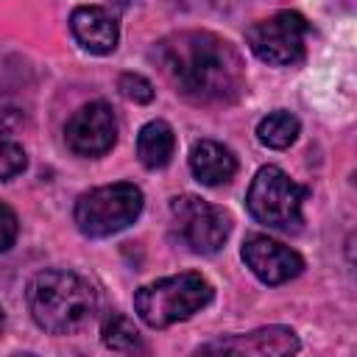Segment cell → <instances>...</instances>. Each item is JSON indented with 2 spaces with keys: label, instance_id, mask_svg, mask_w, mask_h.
Listing matches in <instances>:
<instances>
[{
  "label": "cell",
  "instance_id": "12",
  "mask_svg": "<svg viewBox=\"0 0 357 357\" xmlns=\"http://www.w3.org/2000/svg\"><path fill=\"white\" fill-rule=\"evenodd\" d=\"M190 170L201 184L220 187V184H229L234 178L237 159L226 145H220L215 139H201L190 151Z\"/></svg>",
  "mask_w": 357,
  "mask_h": 357
},
{
  "label": "cell",
  "instance_id": "15",
  "mask_svg": "<svg viewBox=\"0 0 357 357\" xmlns=\"http://www.w3.org/2000/svg\"><path fill=\"white\" fill-rule=\"evenodd\" d=\"M103 343H106V349L123 351V354L142 351V337H139L137 326L126 315H120V312H114L106 321V326H103Z\"/></svg>",
  "mask_w": 357,
  "mask_h": 357
},
{
  "label": "cell",
  "instance_id": "20",
  "mask_svg": "<svg viewBox=\"0 0 357 357\" xmlns=\"http://www.w3.org/2000/svg\"><path fill=\"white\" fill-rule=\"evenodd\" d=\"M3 321H6V315H3V307H0V329H3Z\"/></svg>",
  "mask_w": 357,
  "mask_h": 357
},
{
  "label": "cell",
  "instance_id": "1",
  "mask_svg": "<svg viewBox=\"0 0 357 357\" xmlns=\"http://www.w3.org/2000/svg\"><path fill=\"white\" fill-rule=\"evenodd\" d=\"M165 81L190 103L226 106L245 89V64L237 47L212 31H178L153 50Z\"/></svg>",
  "mask_w": 357,
  "mask_h": 357
},
{
  "label": "cell",
  "instance_id": "2",
  "mask_svg": "<svg viewBox=\"0 0 357 357\" xmlns=\"http://www.w3.org/2000/svg\"><path fill=\"white\" fill-rule=\"evenodd\" d=\"M31 318L50 335H73L95 315V290L73 271H42L25 290Z\"/></svg>",
  "mask_w": 357,
  "mask_h": 357
},
{
  "label": "cell",
  "instance_id": "18",
  "mask_svg": "<svg viewBox=\"0 0 357 357\" xmlns=\"http://www.w3.org/2000/svg\"><path fill=\"white\" fill-rule=\"evenodd\" d=\"M17 231H20V223L14 209L6 201H0V254H6L17 243Z\"/></svg>",
  "mask_w": 357,
  "mask_h": 357
},
{
  "label": "cell",
  "instance_id": "13",
  "mask_svg": "<svg viewBox=\"0 0 357 357\" xmlns=\"http://www.w3.org/2000/svg\"><path fill=\"white\" fill-rule=\"evenodd\" d=\"M176 134L165 120H151L137 134V156L148 170H159L173 159Z\"/></svg>",
  "mask_w": 357,
  "mask_h": 357
},
{
  "label": "cell",
  "instance_id": "9",
  "mask_svg": "<svg viewBox=\"0 0 357 357\" xmlns=\"http://www.w3.org/2000/svg\"><path fill=\"white\" fill-rule=\"evenodd\" d=\"M243 262L262 284H284L304 271V259L268 234H251L243 243Z\"/></svg>",
  "mask_w": 357,
  "mask_h": 357
},
{
  "label": "cell",
  "instance_id": "7",
  "mask_svg": "<svg viewBox=\"0 0 357 357\" xmlns=\"http://www.w3.org/2000/svg\"><path fill=\"white\" fill-rule=\"evenodd\" d=\"M170 215L178 237L195 254H215L229 240L231 231L229 212L215 204H206L198 195H176L170 201Z\"/></svg>",
  "mask_w": 357,
  "mask_h": 357
},
{
  "label": "cell",
  "instance_id": "5",
  "mask_svg": "<svg viewBox=\"0 0 357 357\" xmlns=\"http://www.w3.org/2000/svg\"><path fill=\"white\" fill-rule=\"evenodd\" d=\"M307 190L298 187L282 167L265 165L257 170L248 192H245V206L254 220L271 226V229H298L301 223V204H304Z\"/></svg>",
  "mask_w": 357,
  "mask_h": 357
},
{
  "label": "cell",
  "instance_id": "16",
  "mask_svg": "<svg viewBox=\"0 0 357 357\" xmlns=\"http://www.w3.org/2000/svg\"><path fill=\"white\" fill-rule=\"evenodd\" d=\"M117 89L123 98H128L134 103H151L153 100V84L139 73H123L117 78Z\"/></svg>",
  "mask_w": 357,
  "mask_h": 357
},
{
  "label": "cell",
  "instance_id": "3",
  "mask_svg": "<svg viewBox=\"0 0 357 357\" xmlns=\"http://www.w3.org/2000/svg\"><path fill=\"white\" fill-rule=\"evenodd\" d=\"M209 301H212V284L195 271L156 279L134 293V310L139 321L153 329H165L178 321H187Z\"/></svg>",
  "mask_w": 357,
  "mask_h": 357
},
{
  "label": "cell",
  "instance_id": "10",
  "mask_svg": "<svg viewBox=\"0 0 357 357\" xmlns=\"http://www.w3.org/2000/svg\"><path fill=\"white\" fill-rule=\"evenodd\" d=\"M198 351H226V354H254V357H282L298 351V337L290 326H262L248 335H231L201 346Z\"/></svg>",
  "mask_w": 357,
  "mask_h": 357
},
{
  "label": "cell",
  "instance_id": "17",
  "mask_svg": "<svg viewBox=\"0 0 357 357\" xmlns=\"http://www.w3.org/2000/svg\"><path fill=\"white\" fill-rule=\"evenodd\" d=\"M28 167V156L17 142H0V181L20 176Z\"/></svg>",
  "mask_w": 357,
  "mask_h": 357
},
{
  "label": "cell",
  "instance_id": "19",
  "mask_svg": "<svg viewBox=\"0 0 357 357\" xmlns=\"http://www.w3.org/2000/svg\"><path fill=\"white\" fill-rule=\"evenodd\" d=\"M114 3H117V6H128L131 0H114Z\"/></svg>",
  "mask_w": 357,
  "mask_h": 357
},
{
  "label": "cell",
  "instance_id": "11",
  "mask_svg": "<svg viewBox=\"0 0 357 357\" xmlns=\"http://www.w3.org/2000/svg\"><path fill=\"white\" fill-rule=\"evenodd\" d=\"M70 31L75 36V42L95 53V56H106L117 47V20L100 8V6H78L73 14H70Z\"/></svg>",
  "mask_w": 357,
  "mask_h": 357
},
{
  "label": "cell",
  "instance_id": "21",
  "mask_svg": "<svg viewBox=\"0 0 357 357\" xmlns=\"http://www.w3.org/2000/svg\"><path fill=\"white\" fill-rule=\"evenodd\" d=\"M209 3H218V6H223V3H229V0H209Z\"/></svg>",
  "mask_w": 357,
  "mask_h": 357
},
{
  "label": "cell",
  "instance_id": "8",
  "mask_svg": "<svg viewBox=\"0 0 357 357\" xmlns=\"http://www.w3.org/2000/svg\"><path fill=\"white\" fill-rule=\"evenodd\" d=\"M64 134H67V145L78 156H89V159L103 156L106 151H112L117 139V120H114L112 106L103 100L84 103L67 120Z\"/></svg>",
  "mask_w": 357,
  "mask_h": 357
},
{
  "label": "cell",
  "instance_id": "14",
  "mask_svg": "<svg viewBox=\"0 0 357 357\" xmlns=\"http://www.w3.org/2000/svg\"><path fill=\"white\" fill-rule=\"evenodd\" d=\"M298 128H301V126H298V117L290 114V112H284V109H279V112H271L268 117L259 120L257 137H259V142H262L265 148L282 151V148L293 145V139L298 137Z\"/></svg>",
  "mask_w": 357,
  "mask_h": 357
},
{
  "label": "cell",
  "instance_id": "6",
  "mask_svg": "<svg viewBox=\"0 0 357 357\" xmlns=\"http://www.w3.org/2000/svg\"><path fill=\"white\" fill-rule=\"evenodd\" d=\"M307 33L310 25L298 11H276L273 17L254 22L245 39L257 59L276 67H290L304 59Z\"/></svg>",
  "mask_w": 357,
  "mask_h": 357
},
{
  "label": "cell",
  "instance_id": "4",
  "mask_svg": "<svg viewBox=\"0 0 357 357\" xmlns=\"http://www.w3.org/2000/svg\"><path fill=\"white\" fill-rule=\"evenodd\" d=\"M142 190L131 181L103 184L84 192L75 201L73 218L81 234L86 237H109L128 229L142 212Z\"/></svg>",
  "mask_w": 357,
  "mask_h": 357
}]
</instances>
